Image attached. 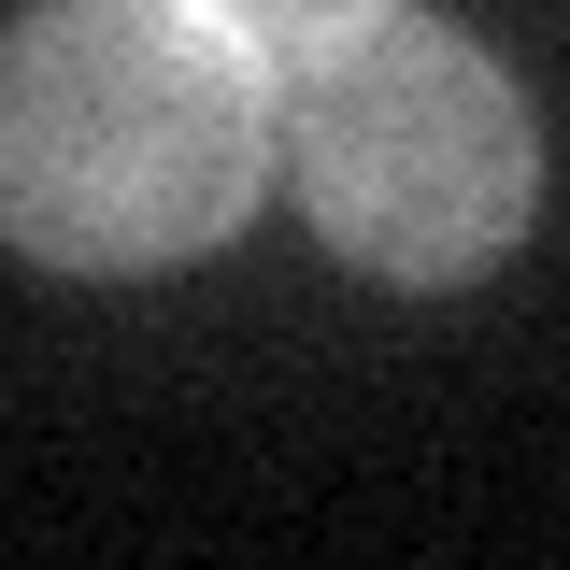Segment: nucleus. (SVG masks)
Wrapping results in <instances>:
<instances>
[{
	"instance_id": "f257e3e1",
	"label": "nucleus",
	"mask_w": 570,
	"mask_h": 570,
	"mask_svg": "<svg viewBox=\"0 0 570 570\" xmlns=\"http://www.w3.org/2000/svg\"><path fill=\"white\" fill-rule=\"evenodd\" d=\"M285 171V86L200 0H43L0 29V243L186 272Z\"/></svg>"
},
{
	"instance_id": "f03ea898",
	"label": "nucleus",
	"mask_w": 570,
	"mask_h": 570,
	"mask_svg": "<svg viewBox=\"0 0 570 570\" xmlns=\"http://www.w3.org/2000/svg\"><path fill=\"white\" fill-rule=\"evenodd\" d=\"M285 171L328 257L385 285H471L485 257L528 243L542 129H528V86L471 29H428L385 0L314 71H285Z\"/></svg>"
},
{
	"instance_id": "7ed1b4c3",
	"label": "nucleus",
	"mask_w": 570,
	"mask_h": 570,
	"mask_svg": "<svg viewBox=\"0 0 570 570\" xmlns=\"http://www.w3.org/2000/svg\"><path fill=\"white\" fill-rule=\"evenodd\" d=\"M200 14H214V29H228V43H243V58L285 86V71H314V58H328L343 29H371L385 0H200Z\"/></svg>"
}]
</instances>
